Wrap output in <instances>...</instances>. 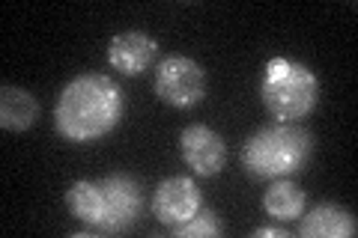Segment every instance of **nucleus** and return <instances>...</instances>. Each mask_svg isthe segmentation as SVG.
<instances>
[{
    "label": "nucleus",
    "mask_w": 358,
    "mask_h": 238,
    "mask_svg": "<svg viewBox=\"0 0 358 238\" xmlns=\"http://www.w3.org/2000/svg\"><path fill=\"white\" fill-rule=\"evenodd\" d=\"M126 98L114 77L102 72L75 75L54 105V128L72 143H96L120 126Z\"/></svg>",
    "instance_id": "1"
},
{
    "label": "nucleus",
    "mask_w": 358,
    "mask_h": 238,
    "mask_svg": "<svg viewBox=\"0 0 358 238\" xmlns=\"http://www.w3.org/2000/svg\"><path fill=\"white\" fill-rule=\"evenodd\" d=\"M313 152V137L299 122H272L257 128L242 143V170L254 182L289 179L305 170Z\"/></svg>",
    "instance_id": "2"
},
{
    "label": "nucleus",
    "mask_w": 358,
    "mask_h": 238,
    "mask_svg": "<svg viewBox=\"0 0 358 238\" xmlns=\"http://www.w3.org/2000/svg\"><path fill=\"white\" fill-rule=\"evenodd\" d=\"M260 98L278 122H299L320 105V77L305 63L272 57L260 81Z\"/></svg>",
    "instance_id": "3"
},
{
    "label": "nucleus",
    "mask_w": 358,
    "mask_h": 238,
    "mask_svg": "<svg viewBox=\"0 0 358 238\" xmlns=\"http://www.w3.org/2000/svg\"><path fill=\"white\" fill-rule=\"evenodd\" d=\"M155 96L176 110H192L206 98V72L192 57L171 54L155 66Z\"/></svg>",
    "instance_id": "4"
},
{
    "label": "nucleus",
    "mask_w": 358,
    "mask_h": 238,
    "mask_svg": "<svg viewBox=\"0 0 358 238\" xmlns=\"http://www.w3.org/2000/svg\"><path fill=\"white\" fill-rule=\"evenodd\" d=\"M99 185L105 191V211H102L99 232H108V235L129 232L143 211L141 182L131 173H108L99 179Z\"/></svg>",
    "instance_id": "5"
},
{
    "label": "nucleus",
    "mask_w": 358,
    "mask_h": 238,
    "mask_svg": "<svg viewBox=\"0 0 358 238\" xmlns=\"http://www.w3.org/2000/svg\"><path fill=\"white\" fill-rule=\"evenodd\" d=\"M203 209V194L192 176H171L155 188L152 197V211L155 221L167 230H176L194 218V214Z\"/></svg>",
    "instance_id": "6"
},
{
    "label": "nucleus",
    "mask_w": 358,
    "mask_h": 238,
    "mask_svg": "<svg viewBox=\"0 0 358 238\" xmlns=\"http://www.w3.org/2000/svg\"><path fill=\"white\" fill-rule=\"evenodd\" d=\"M179 155H182L185 167H192L194 176L212 179L227 164V143L215 128L203 126V122H192L179 134Z\"/></svg>",
    "instance_id": "7"
},
{
    "label": "nucleus",
    "mask_w": 358,
    "mask_h": 238,
    "mask_svg": "<svg viewBox=\"0 0 358 238\" xmlns=\"http://www.w3.org/2000/svg\"><path fill=\"white\" fill-rule=\"evenodd\" d=\"M159 60V42L143 30H122L108 45V66L126 77H138Z\"/></svg>",
    "instance_id": "8"
},
{
    "label": "nucleus",
    "mask_w": 358,
    "mask_h": 238,
    "mask_svg": "<svg viewBox=\"0 0 358 238\" xmlns=\"http://www.w3.org/2000/svg\"><path fill=\"white\" fill-rule=\"evenodd\" d=\"M358 232V221L350 209L338 202H317L308 214H301L299 235L301 238H352Z\"/></svg>",
    "instance_id": "9"
},
{
    "label": "nucleus",
    "mask_w": 358,
    "mask_h": 238,
    "mask_svg": "<svg viewBox=\"0 0 358 238\" xmlns=\"http://www.w3.org/2000/svg\"><path fill=\"white\" fill-rule=\"evenodd\" d=\"M39 119L36 96L24 87L3 84L0 87V128L3 131H27Z\"/></svg>",
    "instance_id": "10"
},
{
    "label": "nucleus",
    "mask_w": 358,
    "mask_h": 238,
    "mask_svg": "<svg viewBox=\"0 0 358 238\" xmlns=\"http://www.w3.org/2000/svg\"><path fill=\"white\" fill-rule=\"evenodd\" d=\"M305 206H308V194L289 179H275L263 194V209L272 221H284V223L299 221L305 214Z\"/></svg>",
    "instance_id": "11"
},
{
    "label": "nucleus",
    "mask_w": 358,
    "mask_h": 238,
    "mask_svg": "<svg viewBox=\"0 0 358 238\" xmlns=\"http://www.w3.org/2000/svg\"><path fill=\"white\" fill-rule=\"evenodd\" d=\"M66 206H69L72 218L81 221L84 226L99 232V223H102V211H105V191L99 182H87V179H78L66 191Z\"/></svg>",
    "instance_id": "12"
},
{
    "label": "nucleus",
    "mask_w": 358,
    "mask_h": 238,
    "mask_svg": "<svg viewBox=\"0 0 358 238\" xmlns=\"http://www.w3.org/2000/svg\"><path fill=\"white\" fill-rule=\"evenodd\" d=\"M176 238H218L224 232V223L215 211H209V209H200L197 214L188 223L182 226H176V230H171Z\"/></svg>",
    "instance_id": "13"
},
{
    "label": "nucleus",
    "mask_w": 358,
    "mask_h": 238,
    "mask_svg": "<svg viewBox=\"0 0 358 238\" xmlns=\"http://www.w3.org/2000/svg\"><path fill=\"white\" fill-rule=\"evenodd\" d=\"M254 238H289V232L287 230H281V226H257V230L251 232Z\"/></svg>",
    "instance_id": "14"
}]
</instances>
